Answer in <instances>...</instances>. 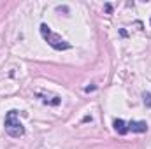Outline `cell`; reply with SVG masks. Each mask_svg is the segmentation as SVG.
<instances>
[{
    "label": "cell",
    "mask_w": 151,
    "mask_h": 149,
    "mask_svg": "<svg viewBox=\"0 0 151 149\" xmlns=\"http://www.w3.org/2000/svg\"><path fill=\"white\" fill-rule=\"evenodd\" d=\"M4 126H5L7 135H9V137H12V139H19V137H23V135H25V126H23V125H21V121H19L18 111H9V112H7Z\"/></svg>",
    "instance_id": "1"
},
{
    "label": "cell",
    "mask_w": 151,
    "mask_h": 149,
    "mask_svg": "<svg viewBox=\"0 0 151 149\" xmlns=\"http://www.w3.org/2000/svg\"><path fill=\"white\" fill-rule=\"evenodd\" d=\"M40 35H42V39L53 47V49H56V51H65V49H69L70 47V44L65 40V39H62L58 34H55L46 23H42L40 25Z\"/></svg>",
    "instance_id": "2"
},
{
    "label": "cell",
    "mask_w": 151,
    "mask_h": 149,
    "mask_svg": "<svg viewBox=\"0 0 151 149\" xmlns=\"http://www.w3.org/2000/svg\"><path fill=\"white\" fill-rule=\"evenodd\" d=\"M127 128H128L130 132H135V133H144V132H148L146 121H130V123L127 125Z\"/></svg>",
    "instance_id": "3"
},
{
    "label": "cell",
    "mask_w": 151,
    "mask_h": 149,
    "mask_svg": "<svg viewBox=\"0 0 151 149\" xmlns=\"http://www.w3.org/2000/svg\"><path fill=\"white\" fill-rule=\"evenodd\" d=\"M37 97L44 102V104H47V105H58V104H60V97H56V95H47V93L39 91Z\"/></svg>",
    "instance_id": "4"
},
{
    "label": "cell",
    "mask_w": 151,
    "mask_h": 149,
    "mask_svg": "<svg viewBox=\"0 0 151 149\" xmlns=\"http://www.w3.org/2000/svg\"><path fill=\"white\" fill-rule=\"evenodd\" d=\"M114 130L119 133V135H125L127 132H128V128H127V123L123 121V119H114Z\"/></svg>",
    "instance_id": "5"
},
{
    "label": "cell",
    "mask_w": 151,
    "mask_h": 149,
    "mask_svg": "<svg viewBox=\"0 0 151 149\" xmlns=\"http://www.w3.org/2000/svg\"><path fill=\"white\" fill-rule=\"evenodd\" d=\"M142 97H144V104H146V105L151 109V93H144Z\"/></svg>",
    "instance_id": "6"
},
{
    "label": "cell",
    "mask_w": 151,
    "mask_h": 149,
    "mask_svg": "<svg viewBox=\"0 0 151 149\" xmlns=\"http://www.w3.org/2000/svg\"><path fill=\"white\" fill-rule=\"evenodd\" d=\"M150 23H151V21H150Z\"/></svg>",
    "instance_id": "7"
}]
</instances>
